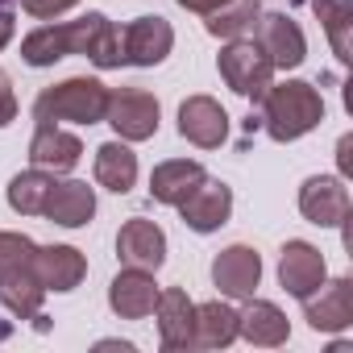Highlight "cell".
<instances>
[{"label": "cell", "mask_w": 353, "mask_h": 353, "mask_svg": "<svg viewBox=\"0 0 353 353\" xmlns=\"http://www.w3.org/2000/svg\"><path fill=\"white\" fill-rule=\"evenodd\" d=\"M183 9H192V13H200V17H208V13H216L221 5H229V0H179Z\"/></svg>", "instance_id": "f546056e"}, {"label": "cell", "mask_w": 353, "mask_h": 353, "mask_svg": "<svg viewBox=\"0 0 353 353\" xmlns=\"http://www.w3.org/2000/svg\"><path fill=\"white\" fill-rule=\"evenodd\" d=\"M287 332H291L287 328V316L274 303H266V299H254L245 307V316H237V336H245L254 345H283Z\"/></svg>", "instance_id": "603a6c76"}, {"label": "cell", "mask_w": 353, "mask_h": 353, "mask_svg": "<svg viewBox=\"0 0 353 353\" xmlns=\"http://www.w3.org/2000/svg\"><path fill=\"white\" fill-rule=\"evenodd\" d=\"M254 42L270 54L274 67H299L303 54H307V42H303V30L287 17V13H262L258 17V30H254Z\"/></svg>", "instance_id": "ba28073f"}, {"label": "cell", "mask_w": 353, "mask_h": 353, "mask_svg": "<svg viewBox=\"0 0 353 353\" xmlns=\"http://www.w3.org/2000/svg\"><path fill=\"white\" fill-rule=\"evenodd\" d=\"M117 254L125 266H137V270H158L166 262V237L154 221H125L121 233H117Z\"/></svg>", "instance_id": "30bf717a"}, {"label": "cell", "mask_w": 353, "mask_h": 353, "mask_svg": "<svg viewBox=\"0 0 353 353\" xmlns=\"http://www.w3.org/2000/svg\"><path fill=\"white\" fill-rule=\"evenodd\" d=\"M262 104V125L274 141H295L303 133H312L324 121V100L312 83L287 79V83H270Z\"/></svg>", "instance_id": "7a4b0ae2"}, {"label": "cell", "mask_w": 353, "mask_h": 353, "mask_svg": "<svg viewBox=\"0 0 353 353\" xmlns=\"http://www.w3.org/2000/svg\"><path fill=\"white\" fill-rule=\"evenodd\" d=\"M50 188H54V179L46 170H26V174H17V179L9 183V204L21 212V216H38L42 208H46V196H50Z\"/></svg>", "instance_id": "4316f807"}, {"label": "cell", "mask_w": 353, "mask_h": 353, "mask_svg": "<svg viewBox=\"0 0 353 353\" xmlns=\"http://www.w3.org/2000/svg\"><path fill=\"white\" fill-rule=\"evenodd\" d=\"M174 46V30L166 17H137L121 30V63L129 67H158Z\"/></svg>", "instance_id": "52a82bcc"}, {"label": "cell", "mask_w": 353, "mask_h": 353, "mask_svg": "<svg viewBox=\"0 0 353 353\" xmlns=\"http://www.w3.org/2000/svg\"><path fill=\"white\" fill-rule=\"evenodd\" d=\"M21 5H26V13H34V17H54V13L79 5V0H21Z\"/></svg>", "instance_id": "83f0119b"}, {"label": "cell", "mask_w": 353, "mask_h": 353, "mask_svg": "<svg viewBox=\"0 0 353 353\" xmlns=\"http://www.w3.org/2000/svg\"><path fill=\"white\" fill-rule=\"evenodd\" d=\"M349 150H353V141H349V137H341V170H345V174L353 170V158H349Z\"/></svg>", "instance_id": "1f68e13d"}, {"label": "cell", "mask_w": 353, "mask_h": 353, "mask_svg": "<svg viewBox=\"0 0 353 353\" xmlns=\"http://www.w3.org/2000/svg\"><path fill=\"white\" fill-rule=\"evenodd\" d=\"M108 303H112V312L125 316V320H141V316H150L154 303H158V287H154L150 270H137V266L121 270V274L112 279Z\"/></svg>", "instance_id": "d6986e66"}, {"label": "cell", "mask_w": 353, "mask_h": 353, "mask_svg": "<svg viewBox=\"0 0 353 353\" xmlns=\"http://www.w3.org/2000/svg\"><path fill=\"white\" fill-rule=\"evenodd\" d=\"M279 279L295 299H307L320 283H324V258L316 245L307 241H287L283 258H279Z\"/></svg>", "instance_id": "9a60e30c"}, {"label": "cell", "mask_w": 353, "mask_h": 353, "mask_svg": "<svg viewBox=\"0 0 353 353\" xmlns=\"http://www.w3.org/2000/svg\"><path fill=\"white\" fill-rule=\"evenodd\" d=\"M9 38H13V13H5V9H0V50L9 46Z\"/></svg>", "instance_id": "4dcf8cb0"}, {"label": "cell", "mask_w": 353, "mask_h": 353, "mask_svg": "<svg viewBox=\"0 0 353 353\" xmlns=\"http://www.w3.org/2000/svg\"><path fill=\"white\" fill-rule=\"evenodd\" d=\"M108 112V88L100 79H67L59 88H46L34 104L38 121H75V125H96Z\"/></svg>", "instance_id": "277c9868"}, {"label": "cell", "mask_w": 353, "mask_h": 353, "mask_svg": "<svg viewBox=\"0 0 353 353\" xmlns=\"http://www.w3.org/2000/svg\"><path fill=\"white\" fill-rule=\"evenodd\" d=\"M312 9H316V17H320L324 30H328V42H332V50H336V59L349 63V59H353V46H349L353 5H349V0H312Z\"/></svg>", "instance_id": "484cf974"}, {"label": "cell", "mask_w": 353, "mask_h": 353, "mask_svg": "<svg viewBox=\"0 0 353 353\" xmlns=\"http://www.w3.org/2000/svg\"><path fill=\"white\" fill-rule=\"evenodd\" d=\"M179 212H183L188 229L212 233V229H221V225L229 221V212H233V192H229L221 179H208V174H204V183L179 204Z\"/></svg>", "instance_id": "7c38bea8"}, {"label": "cell", "mask_w": 353, "mask_h": 353, "mask_svg": "<svg viewBox=\"0 0 353 353\" xmlns=\"http://www.w3.org/2000/svg\"><path fill=\"white\" fill-rule=\"evenodd\" d=\"M104 121L125 137V141H145L158 133V100L141 88H121L108 92V112Z\"/></svg>", "instance_id": "8992f818"}, {"label": "cell", "mask_w": 353, "mask_h": 353, "mask_svg": "<svg viewBox=\"0 0 353 353\" xmlns=\"http://www.w3.org/2000/svg\"><path fill=\"white\" fill-rule=\"evenodd\" d=\"M38 245L21 233H0V303L13 316H38L42 307V279H38Z\"/></svg>", "instance_id": "3957f363"}, {"label": "cell", "mask_w": 353, "mask_h": 353, "mask_svg": "<svg viewBox=\"0 0 353 353\" xmlns=\"http://www.w3.org/2000/svg\"><path fill=\"white\" fill-rule=\"evenodd\" d=\"M303 312L312 320V328L320 332H336V328H349L353 320V283L349 279H336V283H320L307 299H303Z\"/></svg>", "instance_id": "5bb4252c"}, {"label": "cell", "mask_w": 353, "mask_h": 353, "mask_svg": "<svg viewBox=\"0 0 353 353\" xmlns=\"http://www.w3.org/2000/svg\"><path fill=\"white\" fill-rule=\"evenodd\" d=\"M79 154H83V141H79L75 133H67V129H59V125H50V121H38V133H34V141H30V162H34L38 170L63 174V170H71V166L79 162Z\"/></svg>", "instance_id": "2e32d148"}, {"label": "cell", "mask_w": 353, "mask_h": 353, "mask_svg": "<svg viewBox=\"0 0 353 353\" xmlns=\"http://www.w3.org/2000/svg\"><path fill=\"white\" fill-rule=\"evenodd\" d=\"M17 117V96H13V88H9V79L0 75V129H5L9 121Z\"/></svg>", "instance_id": "f1b7e54d"}, {"label": "cell", "mask_w": 353, "mask_h": 353, "mask_svg": "<svg viewBox=\"0 0 353 353\" xmlns=\"http://www.w3.org/2000/svg\"><path fill=\"white\" fill-rule=\"evenodd\" d=\"M96 183L125 196L137 183V154L129 145H121V141H104L96 150Z\"/></svg>", "instance_id": "7402d4cb"}, {"label": "cell", "mask_w": 353, "mask_h": 353, "mask_svg": "<svg viewBox=\"0 0 353 353\" xmlns=\"http://www.w3.org/2000/svg\"><path fill=\"white\" fill-rule=\"evenodd\" d=\"M299 212L320 225V229H332V225H345L349 221V192L341 179H332V174H316V179L303 183L299 192Z\"/></svg>", "instance_id": "9c48e42d"}, {"label": "cell", "mask_w": 353, "mask_h": 353, "mask_svg": "<svg viewBox=\"0 0 353 353\" xmlns=\"http://www.w3.org/2000/svg\"><path fill=\"white\" fill-rule=\"evenodd\" d=\"M92 212H96V196H92L88 183H75V179L54 183L50 196H46V208H42V216H50V221L63 225V229H79V225H88Z\"/></svg>", "instance_id": "ffe728a7"}, {"label": "cell", "mask_w": 353, "mask_h": 353, "mask_svg": "<svg viewBox=\"0 0 353 353\" xmlns=\"http://www.w3.org/2000/svg\"><path fill=\"white\" fill-rule=\"evenodd\" d=\"M179 133L188 141H196L200 150H216L229 133V117L212 96H192L179 108Z\"/></svg>", "instance_id": "4fadbf2b"}, {"label": "cell", "mask_w": 353, "mask_h": 353, "mask_svg": "<svg viewBox=\"0 0 353 353\" xmlns=\"http://www.w3.org/2000/svg\"><path fill=\"white\" fill-rule=\"evenodd\" d=\"M0 5H5V0H0Z\"/></svg>", "instance_id": "d6a6232c"}, {"label": "cell", "mask_w": 353, "mask_h": 353, "mask_svg": "<svg viewBox=\"0 0 353 353\" xmlns=\"http://www.w3.org/2000/svg\"><path fill=\"white\" fill-rule=\"evenodd\" d=\"M67 54H83L96 67H121V30L104 13H88L79 21L42 26L21 42V59L30 67H50Z\"/></svg>", "instance_id": "6da1fadb"}, {"label": "cell", "mask_w": 353, "mask_h": 353, "mask_svg": "<svg viewBox=\"0 0 353 353\" xmlns=\"http://www.w3.org/2000/svg\"><path fill=\"white\" fill-rule=\"evenodd\" d=\"M200 183H204V166L200 162H192V158H170V162L154 166V174H150V196L158 204L179 208Z\"/></svg>", "instance_id": "ac0fdd59"}, {"label": "cell", "mask_w": 353, "mask_h": 353, "mask_svg": "<svg viewBox=\"0 0 353 353\" xmlns=\"http://www.w3.org/2000/svg\"><path fill=\"white\" fill-rule=\"evenodd\" d=\"M237 336V312L225 307V303H200L196 307V332H192V345H204V349H216V345H229Z\"/></svg>", "instance_id": "d4e9b609"}, {"label": "cell", "mask_w": 353, "mask_h": 353, "mask_svg": "<svg viewBox=\"0 0 353 353\" xmlns=\"http://www.w3.org/2000/svg\"><path fill=\"white\" fill-rule=\"evenodd\" d=\"M34 266H38V279H42L46 291H71V287H79V279L88 274L83 254L71 250V245H46V250H38Z\"/></svg>", "instance_id": "44dd1931"}, {"label": "cell", "mask_w": 353, "mask_h": 353, "mask_svg": "<svg viewBox=\"0 0 353 353\" xmlns=\"http://www.w3.org/2000/svg\"><path fill=\"white\" fill-rule=\"evenodd\" d=\"M154 316H158V332H162V345H166V349L192 345V332H196V303L188 299V291H179V287L158 291Z\"/></svg>", "instance_id": "e0dca14e"}, {"label": "cell", "mask_w": 353, "mask_h": 353, "mask_svg": "<svg viewBox=\"0 0 353 353\" xmlns=\"http://www.w3.org/2000/svg\"><path fill=\"white\" fill-rule=\"evenodd\" d=\"M258 279H262V262H258V254L250 245H229L212 262V283L233 299H254Z\"/></svg>", "instance_id": "8fae6325"}, {"label": "cell", "mask_w": 353, "mask_h": 353, "mask_svg": "<svg viewBox=\"0 0 353 353\" xmlns=\"http://www.w3.org/2000/svg\"><path fill=\"white\" fill-rule=\"evenodd\" d=\"M258 17H262V5L258 0H229V5H221L216 13H208V34L212 38H254L258 30Z\"/></svg>", "instance_id": "cb8c5ba5"}, {"label": "cell", "mask_w": 353, "mask_h": 353, "mask_svg": "<svg viewBox=\"0 0 353 353\" xmlns=\"http://www.w3.org/2000/svg\"><path fill=\"white\" fill-rule=\"evenodd\" d=\"M216 67H221V79L237 96H245V100H262L266 88H270V79H274V63H270V54L254 38H233L221 50Z\"/></svg>", "instance_id": "5b68a950"}]
</instances>
